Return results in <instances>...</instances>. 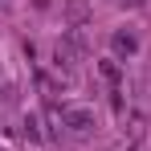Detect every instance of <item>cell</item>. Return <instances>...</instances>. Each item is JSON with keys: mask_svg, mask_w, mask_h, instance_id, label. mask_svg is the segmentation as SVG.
<instances>
[{"mask_svg": "<svg viewBox=\"0 0 151 151\" xmlns=\"http://www.w3.org/2000/svg\"><path fill=\"white\" fill-rule=\"evenodd\" d=\"M61 123L70 131H78V135H86V131H94V110L90 106H65L61 110Z\"/></svg>", "mask_w": 151, "mask_h": 151, "instance_id": "cell-1", "label": "cell"}, {"mask_svg": "<svg viewBox=\"0 0 151 151\" xmlns=\"http://www.w3.org/2000/svg\"><path fill=\"white\" fill-rule=\"evenodd\" d=\"M135 49H139V41H135L131 33H114V53H127V57H131Z\"/></svg>", "mask_w": 151, "mask_h": 151, "instance_id": "cell-2", "label": "cell"}]
</instances>
